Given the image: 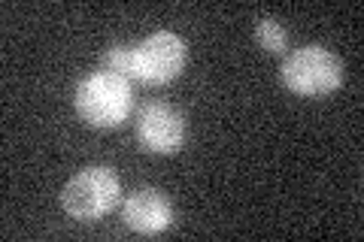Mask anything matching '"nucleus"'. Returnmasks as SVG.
Returning a JSON list of instances; mask_svg holds the SVG:
<instances>
[{"label": "nucleus", "instance_id": "0eeeda50", "mask_svg": "<svg viewBox=\"0 0 364 242\" xmlns=\"http://www.w3.org/2000/svg\"><path fill=\"white\" fill-rule=\"evenodd\" d=\"M255 40H258V45L264 52L282 55V52H286V43H289V33H286V28H282V21H277V18H261L258 25H255Z\"/></svg>", "mask_w": 364, "mask_h": 242}, {"label": "nucleus", "instance_id": "f03ea898", "mask_svg": "<svg viewBox=\"0 0 364 242\" xmlns=\"http://www.w3.org/2000/svg\"><path fill=\"white\" fill-rule=\"evenodd\" d=\"M282 85L301 97H325L343 82V64L325 45H304L282 64Z\"/></svg>", "mask_w": 364, "mask_h": 242}, {"label": "nucleus", "instance_id": "7ed1b4c3", "mask_svg": "<svg viewBox=\"0 0 364 242\" xmlns=\"http://www.w3.org/2000/svg\"><path fill=\"white\" fill-rule=\"evenodd\" d=\"M119 176L109 167H88L64 185L61 206L76 221H97V218L112 212V206L119 203Z\"/></svg>", "mask_w": 364, "mask_h": 242}, {"label": "nucleus", "instance_id": "6e6552de", "mask_svg": "<svg viewBox=\"0 0 364 242\" xmlns=\"http://www.w3.org/2000/svg\"><path fill=\"white\" fill-rule=\"evenodd\" d=\"M134 45H109L107 55H104V70L112 76H122V79H131L134 76Z\"/></svg>", "mask_w": 364, "mask_h": 242}, {"label": "nucleus", "instance_id": "39448f33", "mask_svg": "<svg viewBox=\"0 0 364 242\" xmlns=\"http://www.w3.org/2000/svg\"><path fill=\"white\" fill-rule=\"evenodd\" d=\"M136 140L146 152L176 155L186 145V115L167 103H149L136 119Z\"/></svg>", "mask_w": 364, "mask_h": 242}, {"label": "nucleus", "instance_id": "f257e3e1", "mask_svg": "<svg viewBox=\"0 0 364 242\" xmlns=\"http://www.w3.org/2000/svg\"><path fill=\"white\" fill-rule=\"evenodd\" d=\"M134 91L131 82L107 70L91 73L76 88V112L91 128H119L131 115Z\"/></svg>", "mask_w": 364, "mask_h": 242}, {"label": "nucleus", "instance_id": "20e7f679", "mask_svg": "<svg viewBox=\"0 0 364 242\" xmlns=\"http://www.w3.org/2000/svg\"><path fill=\"white\" fill-rule=\"evenodd\" d=\"M188 61V45L179 33H152L134 52V79L146 85H167L182 73Z\"/></svg>", "mask_w": 364, "mask_h": 242}, {"label": "nucleus", "instance_id": "423d86ee", "mask_svg": "<svg viewBox=\"0 0 364 242\" xmlns=\"http://www.w3.org/2000/svg\"><path fill=\"white\" fill-rule=\"evenodd\" d=\"M122 218L134 233L155 236V233H161V230H167V224L173 221V206H170V200L164 197V191L140 188L124 200Z\"/></svg>", "mask_w": 364, "mask_h": 242}]
</instances>
